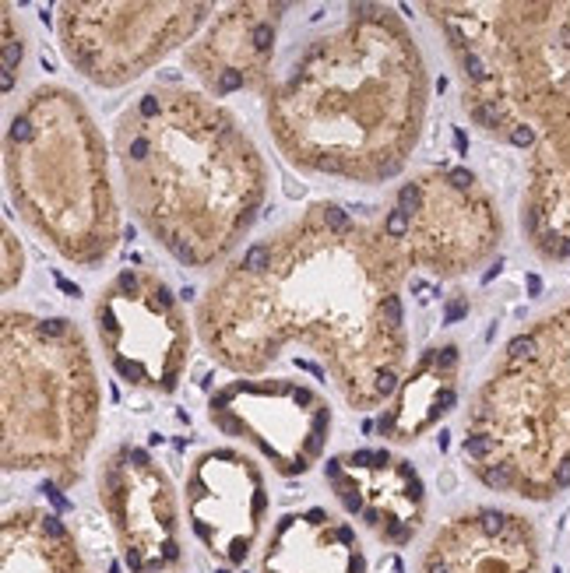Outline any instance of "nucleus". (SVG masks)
<instances>
[{"mask_svg":"<svg viewBox=\"0 0 570 573\" xmlns=\"http://www.w3.org/2000/svg\"><path fill=\"white\" fill-rule=\"evenodd\" d=\"M113 155L134 218L184 267L222 264L267 197L250 134L222 102L184 85H152L120 109Z\"/></svg>","mask_w":570,"mask_h":573,"instance_id":"obj_3","label":"nucleus"},{"mask_svg":"<svg viewBox=\"0 0 570 573\" xmlns=\"http://www.w3.org/2000/svg\"><path fill=\"white\" fill-rule=\"evenodd\" d=\"M99 506L131 573H173L184 563L179 499L166 468L138 443H116L99 464Z\"/></svg>","mask_w":570,"mask_h":573,"instance_id":"obj_12","label":"nucleus"},{"mask_svg":"<svg viewBox=\"0 0 570 573\" xmlns=\"http://www.w3.org/2000/svg\"><path fill=\"white\" fill-rule=\"evenodd\" d=\"M292 4L239 0L215 11L201 36L184 49V67L194 74L208 99H229L236 92L267 95L275 85L278 25Z\"/></svg>","mask_w":570,"mask_h":573,"instance_id":"obj_14","label":"nucleus"},{"mask_svg":"<svg viewBox=\"0 0 570 573\" xmlns=\"http://www.w3.org/2000/svg\"><path fill=\"white\" fill-rule=\"evenodd\" d=\"M264 471L236 447H208L187 471V521L208 556L239 566L254 552L267 521Z\"/></svg>","mask_w":570,"mask_h":573,"instance_id":"obj_13","label":"nucleus"},{"mask_svg":"<svg viewBox=\"0 0 570 573\" xmlns=\"http://www.w3.org/2000/svg\"><path fill=\"white\" fill-rule=\"evenodd\" d=\"M208 422L250 443L282 478L307 475L331 436V405L292 377H236L208 398Z\"/></svg>","mask_w":570,"mask_h":573,"instance_id":"obj_10","label":"nucleus"},{"mask_svg":"<svg viewBox=\"0 0 570 573\" xmlns=\"http://www.w3.org/2000/svg\"><path fill=\"white\" fill-rule=\"evenodd\" d=\"M412 271L451 282L483 267L503 239L493 194L465 166H433L398 187L380 211Z\"/></svg>","mask_w":570,"mask_h":573,"instance_id":"obj_7","label":"nucleus"},{"mask_svg":"<svg viewBox=\"0 0 570 573\" xmlns=\"http://www.w3.org/2000/svg\"><path fill=\"white\" fill-rule=\"evenodd\" d=\"M96 335L109 370L148 394H173L190 366L194 327L152 267H120L96 299Z\"/></svg>","mask_w":570,"mask_h":573,"instance_id":"obj_9","label":"nucleus"},{"mask_svg":"<svg viewBox=\"0 0 570 573\" xmlns=\"http://www.w3.org/2000/svg\"><path fill=\"white\" fill-rule=\"evenodd\" d=\"M261 573H366V552L349 521L324 506H307L275 521Z\"/></svg>","mask_w":570,"mask_h":573,"instance_id":"obj_17","label":"nucleus"},{"mask_svg":"<svg viewBox=\"0 0 570 573\" xmlns=\"http://www.w3.org/2000/svg\"><path fill=\"white\" fill-rule=\"evenodd\" d=\"M0 573H88V566L53 510L14 506L0 521Z\"/></svg>","mask_w":570,"mask_h":573,"instance_id":"obj_19","label":"nucleus"},{"mask_svg":"<svg viewBox=\"0 0 570 573\" xmlns=\"http://www.w3.org/2000/svg\"><path fill=\"white\" fill-rule=\"evenodd\" d=\"M324 482L349 517L377 541L405 549L426 521V486L415 464L391 450L359 447L324 464Z\"/></svg>","mask_w":570,"mask_h":573,"instance_id":"obj_15","label":"nucleus"},{"mask_svg":"<svg viewBox=\"0 0 570 573\" xmlns=\"http://www.w3.org/2000/svg\"><path fill=\"white\" fill-rule=\"evenodd\" d=\"M423 573H542L535 524L503 506H472L447 521L423 552Z\"/></svg>","mask_w":570,"mask_h":573,"instance_id":"obj_16","label":"nucleus"},{"mask_svg":"<svg viewBox=\"0 0 570 573\" xmlns=\"http://www.w3.org/2000/svg\"><path fill=\"white\" fill-rule=\"evenodd\" d=\"M426 102V60L395 8L345 4V18L275 74L264 120L299 172L377 187L408 166Z\"/></svg>","mask_w":570,"mask_h":573,"instance_id":"obj_2","label":"nucleus"},{"mask_svg":"<svg viewBox=\"0 0 570 573\" xmlns=\"http://www.w3.org/2000/svg\"><path fill=\"white\" fill-rule=\"evenodd\" d=\"M408 278L380 215L317 201L222 267L194 327L204 352L236 377H261L285 348H307L349 408L373 412L408 370Z\"/></svg>","mask_w":570,"mask_h":573,"instance_id":"obj_1","label":"nucleus"},{"mask_svg":"<svg viewBox=\"0 0 570 573\" xmlns=\"http://www.w3.org/2000/svg\"><path fill=\"white\" fill-rule=\"evenodd\" d=\"M56 282H60V289H64V292H71V295H81V292H78V285H71V282H64V278H60V275H56Z\"/></svg>","mask_w":570,"mask_h":573,"instance_id":"obj_22","label":"nucleus"},{"mask_svg":"<svg viewBox=\"0 0 570 573\" xmlns=\"http://www.w3.org/2000/svg\"><path fill=\"white\" fill-rule=\"evenodd\" d=\"M479 486L528 503L570 489V299L507 341L465 415Z\"/></svg>","mask_w":570,"mask_h":573,"instance_id":"obj_4","label":"nucleus"},{"mask_svg":"<svg viewBox=\"0 0 570 573\" xmlns=\"http://www.w3.org/2000/svg\"><path fill=\"white\" fill-rule=\"evenodd\" d=\"M503 144L528 152L521 232L542 260H570V64L518 113Z\"/></svg>","mask_w":570,"mask_h":573,"instance_id":"obj_11","label":"nucleus"},{"mask_svg":"<svg viewBox=\"0 0 570 573\" xmlns=\"http://www.w3.org/2000/svg\"><path fill=\"white\" fill-rule=\"evenodd\" d=\"M215 11L201 0H64L56 4V43L85 81L124 88L190 46Z\"/></svg>","mask_w":570,"mask_h":573,"instance_id":"obj_8","label":"nucleus"},{"mask_svg":"<svg viewBox=\"0 0 570 573\" xmlns=\"http://www.w3.org/2000/svg\"><path fill=\"white\" fill-rule=\"evenodd\" d=\"M458 373H461V348L454 341H433L415 355L405 370L402 387L384 405L373 429L384 443H415L437 429L458 405Z\"/></svg>","mask_w":570,"mask_h":573,"instance_id":"obj_18","label":"nucleus"},{"mask_svg":"<svg viewBox=\"0 0 570 573\" xmlns=\"http://www.w3.org/2000/svg\"><path fill=\"white\" fill-rule=\"evenodd\" d=\"M8 194L25 225L67 264L96 267L120 243L106 141L78 92L39 85L4 134Z\"/></svg>","mask_w":570,"mask_h":573,"instance_id":"obj_5","label":"nucleus"},{"mask_svg":"<svg viewBox=\"0 0 570 573\" xmlns=\"http://www.w3.org/2000/svg\"><path fill=\"white\" fill-rule=\"evenodd\" d=\"M0 377L4 471H43L56 489H74L102 418L99 373L81 327L67 317L8 310Z\"/></svg>","mask_w":570,"mask_h":573,"instance_id":"obj_6","label":"nucleus"},{"mask_svg":"<svg viewBox=\"0 0 570 573\" xmlns=\"http://www.w3.org/2000/svg\"><path fill=\"white\" fill-rule=\"evenodd\" d=\"M21 271H25V254H21V247H18L11 225H4V282H0V289L11 292V289L21 282Z\"/></svg>","mask_w":570,"mask_h":573,"instance_id":"obj_21","label":"nucleus"},{"mask_svg":"<svg viewBox=\"0 0 570 573\" xmlns=\"http://www.w3.org/2000/svg\"><path fill=\"white\" fill-rule=\"evenodd\" d=\"M21 56H25L21 28H14L11 4H4V92L14 88V71H21Z\"/></svg>","mask_w":570,"mask_h":573,"instance_id":"obj_20","label":"nucleus"}]
</instances>
